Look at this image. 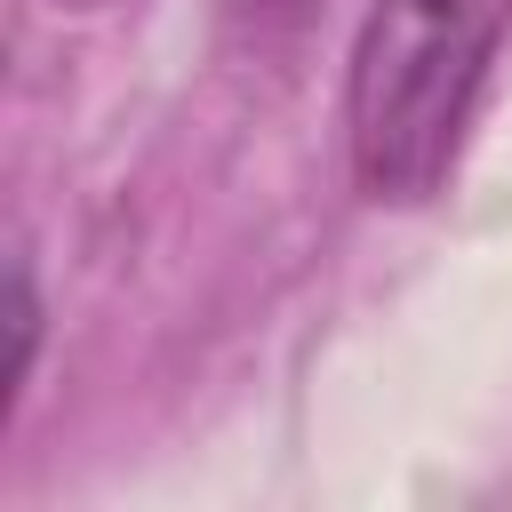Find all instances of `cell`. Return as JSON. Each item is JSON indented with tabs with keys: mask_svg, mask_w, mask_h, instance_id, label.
<instances>
[{
	"mask_svg": "<svg viewBox=\"0 0 512 512\" xmlns=\"http://www.w3.org/2000/svg\"><path fill=\"white\" fill-rule=\"evenodd\" d=\"M512 0H376L352 72H344V136L352 184L376 208H424L472 128Z\"/></svg>",
	"mask_w": 512,
	"mask_h": 512,
	"instance_id": "cell-1",
	"label": "cell"
},
{
	"mask_svg": "<svg viewBox=\"0 0 512 512\" xmlns=\"http://www.w3.org/2000/svg\"><path fill=\"white\" fill-rule=\"evenodd\" d=\"M56 8H104V0H56Z\"/></svg>",
	"mask_w": 512,
	"mask_h": 512,
	"instance_id": "cell-4",
	"label": "cell"
},
{
	"mask_svg": "<svg viewBox=\"0 0 512 512\" xmlns=\"http://www.w3.org/2000/svg\"><path fill=\"white\" fill-rule=\"evenodd\" d=\"M8 336H16V360H8V408H16V392L32 384V352H40V288L24 256H8Z\"/></svg>",
	"mask_w": 512,
	"mask_h": 512,
	"instance_id": "cell-2",
	"label": "cell"
},
{
	"mask_svg": "<svg viewBox=\"0 0 512 512\" xmlns=\"http://www.w3.org/2000/svg\"><path fill=\"white\" fill-rule=\"evenodd\" d=\"M224 8H232L240 24H256V32H296L320 0H224Z\"/></svg>",
	"mask_w": 512,
	"mask_h": 512,
	"instance_id": "cell-3",
	"label": "cell"
}]
</instances>
